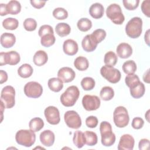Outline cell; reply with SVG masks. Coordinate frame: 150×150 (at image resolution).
I'll return each mask as SVG.
<instances>
[{
	"instance_id": "cell-33",
	"label": "cell",
	"mask_w": 150,
	"mask_h": 150,
	"mask_svg": "<svg viewBox=\"0 0 150 150\" xmlns=\"http://www.w3.org/2000/svg\"><path fill=\"white\" fill-rule=\"evenodd\" d=\"M19 25V22L16 18H7L2 22L3 27L7 30H15Z\"/></svg>"
},
{
	"instance_id": "cell-54",
	"label": "cell",
	"mask_w": 150,
	"mask_h": 150,
	"mask_svg": "<svg viewBox=\"0 0 150 150\" xmlns=\"http://www.w3.org/2000/svg\"><path fill=\"white\" fill-rule=\"evenodd\" d=\"M149 110H148L147 112H146V114L145 115V117H146V120L148 121V122H149V119H148V118H149Z\"/></svg>"
},
{
	"instance_id": "cell-2",
	"label": "cell",
	"mask_w": 150,
	"mask_h": 150,
	"mask_svg": "<svg viewBox=\"0 0 150 150\" xmlns=\"http://www.w3.org/2000/svg\"><path fill=\"white\" fill-rule=\"evenodd\" d=\"M80 96V91L76 86H71L67 88L60 96L61 103L65 107H72L77 101Z\"/></svg>"
},
{
	"instance_id": "cell-36",
	"label": "cell",
	"mask_w": 150,
	"mask_h": 150,
	"mask_svg": "<svg viewBox=\"0 0 150 150\" xmlns=\"http://www.w3.org/2000/svg\"><path fill=\"white\" fill-rule=\"evenodd\" d=\"M118 61V57L116 54L112 51L107 52L104 55V62L105 65L114 66Z\"/></svg>"
},
{
	"instance_id": "cell-21",
	"label": "cell",
	"mask_w": 150,
	"mask_h": 150,
	"mask_svg": "<svg viewBox=\"0 0 150 150\" xmlns=\"http://www.w3.org/2000/svg\"><path fill=\"white\" fill-rule=\"evenodd\" d=\"M104 12V8L102 4L98 2L92 4L89 8V13L94 19L101 18Z\"/></svg>"
},
{
	"instance_id": "cell-28",
	"label": "cell",
	"mask_w": 150,
	"mask_h": 150,
	"mask_svg": "<svg viewBox=\"0 0 150 150\" xmlns=\"http://www.w3.org/2000/svg\"><path fill=\"white\" fill-rule=\"evenodd\" d=\"M74 67L80 71L86 70L89 66L88 59L84 56H79L74 61Z\"/></svg>"
},
{
	"instance_id": "cell-37",
	"label": "cell",
	"mask_w": 150,
	"mask_h": 150,
	"mask_svg": "<svg viewBox=\"0 0 150 150\" xmlns=\"http://www.w3.org/2000/svg\"><path fill=\"white\" fill-rule=\"evenodd\" d=\"M56 38L54 36V34L52 33H47L41 37L40 43L41 45L46 47H49L55 43Z\"/></svg>"
},
{
	"instance_id": "cell-12",
	"label": "cell",
	"mask_w": 150,
	"mask_h": 150,
	"mask_svg": "<svg viewBox=\"0 0 150 150\" xmlns=\"http://www.w3.org/2000/svg\"><path fill=\"white\" fill-rule=\"evenodd\" d=\"M101 104L100 99L94 95H85L82 98V104L87 111H94L97 110Z\"/></svg>"
},
{
	"instance_id": "cell-41",
	"label": "cell",
	"mask_w": 150,
	"mask_h": 150,
	"mask_svg": "<svg viewBox=\"0 0 150 150\" xmlns=\"http://www.w3.org/2000/svg\"><path fill=\"white\" fill-rule=\"evenodd\" d=\"M97 43L101 42L106 36V32L102 29H97L91 34Z\"/></svg>"
},
{
	"instance_id": "cell-16",
	"label": "cell",
	"mask_w": 150,
	"mask_h": 150,
	"mask_svg": "<svg viewBox=\"0 0 150 150\" xmlns=\"http://www.w3.org/2000/svg\"><path fill=\"white\" fill-rule=\"evenodd\" d=\"M39 138L42 145L47 147L52 146L54 142V134L49 129H46L42 131L40 134Z\"/></svg>"
},
{
	"instance_id": "cell-52",
	"label": "cell",
	"mask_w": 150,
	"mask_h": 150,
	"mask_svg": "<svg viewBox=\"0 0 150 150\" xmlns=\"http://www.w3.org/2000/svg\"><path fill=\"white\" fill-rule=\"evenodd\" d=\"M143 80L145 83H149V69H148L143 76Z\"/></svg>"
},
{
	"instance_id": "cell-17",
	"label": "cell",
	"mask_w": 150,
	"mask_h": 150,
	"mask_svg": "<svg viewBox=\"0 0 150 150\" xmlns=\"http://www.w3.org/2000/svg\"><path fill=\"white\" fill-rule=\"evenodd\" d=\"M63 49L64 53L67 55L73 56L78 52L77 43L73 39H67L63 43Z\"/></svg>"
},
{
	"instance_id": "cell-39",
	"label": "cell",
	"mask_w": 150,
	"mask_h": 150,
	"mask_svg": "<svg viewBox=\"0 0 150 150\" xmlns=\"http://www.w3.org/2000/svg\"><path fill=\"white\" fill-rule=\"evenodd\" d=\"M81 86L82 88L86 91L91 90L95 87V80L90 77H86L81 81Z\"/></svg>"
},
{
	"instance_id": "cell-7",
	"label": "cell",
	"mask_w": 150,
	"mask_h": 150,
	"mask_svg": "<svg viewBox=\"0 0 150 150\" xmlns=\"http://www.w3.org/2000/svg\"><path fill=\"white\" fill-rule=\"evenodd\" d=\"M101 75L110 83L115 84L118 83L121 77V72L113 66L104 65L100 69Z\"/></svg>"
},
{
	"instance_id": "cell-27",
	"label": "cell",
	"mask_w": 150,
	"mask_h": 150,
	"mask_svg": "<svg viewBox=\"0 0 150 150\" xmlns=\"http://www.w3.org/2000/svg\"><path fill=\"white\" fill-rule=\"evenodd\" d=\"M131 96L134 98H139L142 97L145 91V87L142 82H139L136 86L129 89Z\"/></svg>"
},
{
	"instance_id": "cell-13",
	"label": "cell",
	"mask_w": 150,
	"mask_h": 150,
	"mask_svg": "<svg viewBox=\"0 0 150 150\" xmlns=\"http://www.w3.org/2000/svg\"><path fill=\"white\" fill-rule=\"evenodd\" d=\"M44 114L46 121L52 125H56L60 122V112L57 108L54 106H49L45 108Z\"/></svg>"
},
{
	"instance_id": "cell-45",
	"label": "cell",
	"mask_w": 150,
	"mask_h": 150,
	"mask_svg": "<svg viewBox=\"0 0 150 150\" xmlns=\"http://www.w3.org/2000/svg\"><path fill=\"white\" fill-rule=\"evenodd\" d=\"M98 121L97 118L93 115L89 116L86 119V125L88 128H96L98 124Z\"/></svg>"
},
{
	"instance_id": "cell-3",
	"label": "cell",
	"mask_w": 150,
	"mask_h": 150,
	"mask_svg": "<svg viewBox=\"0 0 150 150\" xmlns=\"http://www.w3.org/2000/svg\"><path fill=\"white\" fill-rule=\"evenodd\" d=\"M142 31V20L139 17L131 19L125 26L126 34L131 38L135 39L140 36Z\"/></svg>"
},
{
	"instance_id": "cell-24",
	"label": "cell",
	"mask_w": 150,
	"mask_h": 150,
	"mask_svg": "<svg viewBox=\"0 0 150 150\" xmlns=\"http://www.w3.org/2000/svg\"><path fill=\"white\" fill-rule=\"evenodd\" d=\"M55 31L59 36L64 37L70 34L71 28L69 24L64 22H61L56 25Z\"/></svg>"
},
{
	"instance_id": "cell-22",
	"label": "cell",
	"mask_w": 150,
	"mask_h": 150,
	"mask_svg": "<svg viewBox=\"0 0 150 150\" xmlns=\"http://www.w3.org/2000/svg\"><path fill=\"white\" fill-rule=\"evenodd\" d=\"M48 60L47 54L44 50H38L37 51L33 58V63L35 65L38 66H42L46 64Z\"/></svg>"
},
{
	"instance_id": "cell-29",
	"label": "cell",
	"mask_w": 150,
	"mask_h": 150,
	"mask_svg": "<svg viewBox=\"0 0 150 150\" xmlns=\"http://www.w3.org/2000/svg\"><path fill=\"white\" fill-rule=\"evenodd\" d=\"M73 141L74 144L78 148H81L84 145V144H86V139L84 132L79 130L75 131L74 132Z\"/></svg>"
},
{
	"instance_id": "cell-15",
	"label": "cell",
	"mask_w": 150,
	"mask_h": 150,
	"mask_svg": "<svg viewBox=\"0 0 150 150\" xmlns=\"http://www.w3.org/2000/svg\"><path fill=\"white\" fill-rule=\"evenodd\" d=\"M76 76L75 71L69 67H63L60 69L57 72V77L63 83L72 81Z\"/></svg>"
},
{
	"instance_id": "cell-34",
	"label": "cell",
	"mask_w": 150,
	"mask_h": 150,
	"mask_svg": "<svg viewBox=\"0 0 150 150\" xmlns=\"http://www.w3.org/2000/svg\"><path fill=\"white\" fill-rule=\"evenodd\" d=\"M77 26L80 31L87 32L91 28L92 22L89 19L87 18H83L78 21Z\"/></svg>"
},
{
	"instance_id": "cell-11",
	"label": "cell",
	"mask_w": 150,
	"mask_h": 150,
	"mask_svg": "<svg viewBox=\"0 0 150 150\" xmlns=\"http://www.w3.org/2000/svg\"><path fill=\"white\" fill-rule=\"evenodd\" d=\"M21 60L19 54L14 50L8 52H1L0 53V66H2L6 64L16 65Z\"/></svg>"
},
{
	"instance_id": "cell-31",
	"label": "cell",
	"mask_w": 150,
	"mask_h": 150,
	"mask_svg": "<svg viewBox=\"0 0 150 150\" xmlns=\"http://www.w3.org/2000/svg\"><path fill=\"white\" fill-rule=\"evenodd\" d=\"M101 98L104 101H109L114 96V91L110 86L103 87L100 92Z\"/></svg>"
},
{
	"instance_id": "cell-32",
	"label": "cell",
	"mask_w": 150,
	"mask_h": 150,
	"mask_svg": "<svg viewBox=\"0 0 150 150\" xmlns=\"http://www.w3.org/2000/svg\"><path fill=\"white\" fill-rule=\"evenodd\" d=\"M86 139V144L88 146H94L97 144L98 138L97 134L91 131H86L84 132Z\"/></svg>"
},
{
	"instance_id": "cell-53",
	"label": "cell",
	"mask_w": 150,
	"mask_h": 150,
	"mask_svg": "<svg viewBox=\"0 0 150 150\" xmlns=\"http://www.w3.org/2000/svg\"><path fill=\"white\" fill-rule=\"evenodd\" d=\"M149 30L148 29L146 32V33H145V35H144V39H145V41L146 42V43L148 45H149Z\"/></svg>"
},
{
	"instance_id": "cell-18",
	"label": "cell",
	"mask_w": 150,
	"mask_h": 150,
	"mask_svg": "<svg viewBox=\"0 0 150 150\" xmlns=\"http://www.w3.org/2000/svg\"><path fill=\"white\" fill-rule=\"evenodd\" d=\"M116 52L118 56L120 58L127 59L132 54V48L128 43H121L117 47Z\"/></svg>"
},
{
	"instance_id": "cell-48",
	"label": "cell",
	"mask_w": 150,
	"mask_h": 150,
	"mask_svg": "<svg viewBox=\"0 0 150 150\" xmlns=\"http://www.w3.org/2000/svg\"><path fill=\"white\" fill-rule=\"evenodd\" d=\"M149 141L148 139H141L138 144V148L139 150H146L149 148Z\"/></svg>"
},
{
	"instance_id": "cell-4",
	"label": "cell",
	"mask_w": 150,
	"mask_h": 150,
	"mask_svg": "<svg viewBox=\"0 0 150 150\" xmlns=\"http://www.w3.org/2000/svg\"><path fill=\"white\" fill-rule=\"evenodd\" d=\"M16 142L21 145L30 147L36 141V134L30 129H20L15 135Z\"/></svg>"
},
{
	"instance_id": "cell-51",
	"label": "cell",
	"mask_w": 150,
	"mask_h": 150,
	"mask_svg": "<svg viewBox=\"0 0 150 150\" xmlns=\"http://www.w3.org/2000/svg\"><path fill=\"white\" fill-rule=\"evenodd\" d=\"M0 15L1 16H5L8 15L6 8V4H0Z\"/></svg>"
},
{
	"instance_id": "cell-40",
	"label": "cell",
	"mask_w": 150,
	"mask_h": 150,
	"mask_svg": "<svg viewBox=\"0 0 150 150\" xmlns=\"http://www.w3.org/2000/svg\"><path fill=\"white\" fill-rule=\"evenodd\" d=\"M53 16L58 20H63L68 17L67 11L63 8H56L53 11Z\"/></svg>"
},
{
	"instance_id": "cell-30",
	"label": "cell",
	"mask_w": 150,
	"mask_h": 150,
	"mask_svg": "<svg viewBox=\"0 0 150 150\" xmlns=\"http://www.w3.org/2000/svg\"><path fill=\"white\" fill-rule=\"evenodd\" d=\"M44 127V122L43 120L39 117L32 118L29 123V129L33 132H38Z\"/></svg>"
},
{
	"instance_id": "cell-50",
	"label": "cell",
	"mask_w": 150,
	"mask_h": 150,
	"mask_svg": "<svg viewBox=\"0 0 150 150\" xmlns=\"http://www.w3.org/2000/svg\"><path fill=\"white\" fill-rule=\"evenodd\" d=\"M0 83L2 84L5 82H6L8 80V74L5 71H4L2 70H0Z\"/></svg>"
},
{
	"instance_id": "cell-42",
	"label": "cell",
	"mask_w": 150,
	"mask_h": 150,
	"mask_svg": "<svg viewBox=\"0 0 150 150\" xmlns=\"http://www.w3.org/2000/svg\"><path fill=\"white\" fill-rule=\"evenodd\" d=\"M23 27L27 31H33L36 29L37 22L33 18H27L23 21Z\"/></svg>"
},
{
	"instance_id": "cell-9",
	"label": "cell",
	"mask_w": 150,
	"mask_h": 150,
	"mask_svg": "<svg viewBox=\"0 0 150 150\" xmlns=\"http://www.w3.org/2000/svg\"><path fill=\"white\" fill-rule=\"evenodd\" d=\"M23 91L27 97L37 98L41 96L43 93V87L36 81H29L25 85Z\"/></svg>"
},
{
	"instance_id": "cell-23",
	"label": "cell",
	"mask_w": 150,
	"mask_h": 150,
	"mask_svg": "<svg viewBox=\"0 0 150 150\" xmlns=\"http://www.w3.org/2000/svg\"><path fill=\"white\" fill-rule=\"evenodd\" d=\"M6 8L8 14L17 15L21 12V5L19 1L12 0L6 4Z\"/></svg>"
},
{
	"instance_id": "cell-38",
	"label": "cell",
	"mask_w": 150,
	"mask_h": 150,
	"mask_svg": "<svg viewBox=\"0 0 150 150\" xmlns=\"http://www.w3.org/2000/svg\"><path fill=\"white\" fill-rule=\"evenodd\" d=\"M125 82L126 85L129 88H133L136 86L139 82V77L135 74H128L125 78Z\"/></svg>"
},
{
	"instance_id": "cell-46",
	"label": "cell",
	"mask_w": 150,
	"mask_h": 150,
	"mask_svg": "<svg viewBox=\"0 0 150 150\" xmlns=\"http://www.w3.org/2000/svg\"><path fill=\"white\" fill-rule=\"evenodd\" d=\"M144 124V120L141 117H135L133 118L131 125L133 128L136 129H141Z\"/></svg>"
},
{
	"instance_id": "cell-19",
	"label": "cell",
	"mask_w": 150,
	"mask_h": 150,
	"mask_svg": "<svg viewBox=\"0 0 150 150\" xmlns=\"http://www.w3.org/2000/svg\"><path fill=\"white\" fill-rule=\"evenodd\" d=\"M98 43L92 37L91 35H87L83 39L81 42V46L83 50L87 52H91L94 51L97 46Z\"/></svg>"
},
{
	"instance_id": "cell-26",
	"label": "cell",
	"mask_w": 150,
	"mask_h": 150,
	"mask_svg": "<svg viewBox=\"0 0 150 150\" xmlns=\"http://www.w3.org/2000/svg\"><path fill=\"white\" fill-rule=\"evenodd\" d=\"M33 69L32 67L28 63H25L21 65L18 69V75L24 79L30 77L33 74Z\"/></svg>"
},
{
	"instance_id": "cell-44",
	"label": "cell",
	"mask_w": 150,
	"mask_h": 150,
	"mask_svg": "<svg viewBox=\"0 0 150 150\" xmlns=\"http://www.w3.org/2000/svg\"><path fill=\"white\" fill-rule=\"evenodd\" d=\"M47 33L54 34V31H53V28L49 25H43L41 26L38 31L39 36L41 38L44 35H46Z\"/></svg>"
},
{
	"instance_id": "cell-1",
	"label": "cell",
	"mask_w": 150,
	"mask_h": 150,
	"mask_svg": "<svg viewBox=\"0 0 150 150\" xmlns=\"http://www.w3.org/2000/svg\"><path fill=\"white\" fill-rule=\"evenodd\" d=\"M101 142L105 146H111L115 142V135L112 131V126L107 121H103L100 125Z\"/></svg>"
},
{
	"instance_id": "cell-10",
	"label": "cell",
	"mask_w": 150,
	"mask_h": 150,
	"mask_svg": "<svg viewBox=\"0 0 150 150\" xmlns=\"http://www.w3.org/2000/svg\"><path fill=\"white\" fill-rule=\"evenodd\" d=\"M64 122L69 128L78 129L81 125V120L79 114L74 111H67L64 115Z\"/></svg>"
},
{
	"instance_id": "cell-25",
	"label": "cell",
	"mask_w": 150,
	"mask_h": 150,
	"mask_svg": "<svg viewBox=\"0 0 150 150\" xmlns=\"http://www.w3.org/2000/svg\"><path fill=\"white\" fill-rule=\"evenodd\" d=\"M63 82L59 78H50L47 82V85L50 90L54 92H59L63 87Z\"/></svg>"
},
{
	"instance_id": "cell-43",
	"label": "cell",
	"mask_w": 150,
	"mask_h": 150,
	"mask_svg": "<svg viewBox=\"0 0 150 150\" xmlns=\"http://www.w3.org/2000/svg\"><path fill=\"white\" fill-rule=\"evenodd\" d=\"M123 5L124 7L129 11L135 10L138 8L139 3V0H123Z\"/></svg>"
},
{
	"instance_id": "cell-49",
	"label": "cell",
	"mask_w": 150,
	"mask_h": 150,
	"mask_svg": "<svg viewBox=\"0 0 150 150\" xmlns=\"http://www.w3.org/2000/svg\"><path fill=\"white\" fill-rule=\"evenodd\" d=\"M30 4L34 8L36 9H40L42 7H43L46 4V1H35V0H31Z\"/></svg>"
},
{
	"instance_id": "cell-8",
	"label": "cell",
	"mask_w": 150,
	"mask_h": 150,
	"mask_svg": "<svg viewBox=\"0 0 150 150\" xmlns=\"http://www.w3.org/2000/svg\"><path fill=\"white\" fill-rule=\"evenodd\" d=\"M15 90L11 86H5L1 93V101H2L6 108H12L15 104Z\"/></svg>"
},
{
	"instance_id": "cell-14",
	"label": "cell",
	"mask_w": 150,
	"mask_h": 150,
	"mask_svg": "<svg viewBox=\"0 0 150 150\" xmlns=\"http://www.w3.org/2000/svg\"><path fill=\"white\" fill-rule=\"evenodd\" d=\"M134 144L135 140L131 135L124 134L120 139L117 148L118 150H132Z\"/></svg>"
},
{
	"instance_id": "cell-35",
	"label": "cell",
	"mask_w": 150,
	"mask_h": 150,
	"mask_svg": "<svg viewBox=\"0 0 150 150\" xmlns=\"http://www.w3.org/2000/svg\"><path fill=\"white\" fill-rule=\"evenodd\" d=\"M122 68L123 71L127 74H134L137 70V64L134 60H129L123 63Z\"/></svg>"
},
{
	"instance_id": "cell-5",
	"label": "cell",
	"mask_w": 150,
	"mask_h": 150,
	"mask_svg": "<svg viewBox=\"0 0 150 150\" xmlns=\"http://www.w3.org/2000/svg\"><path fill=\"white\" fill-rule=\"evenodd\" d=\"M106 15L116 25H121L125 20L121 8L117 4H112L107 8Z\"/></svg>"
},
{
	"instance_id": "cell-20",
	"label": "cell",
	"mask_w": 150,
	"mask_h": 150,
	"mask_svg": "<svg viewBox=\"0 0 150 150\" xmlns=\"http://www.w3.org/2000/svg\"><path fill=\"white\" fill-rule=\"evenodd\" d=\"M15 42L16 38L13 33L5 32L1 36V44L5 48L12 47Z\"/></svg>"
},
{
	"instance_id": "cell-6",
	"label": "cell",
	"mask_w": 150,
	"mask_h": 150,
	"mask_svg": "<svg viewBox=\"0 0 150 150\" xmlns=\"http://www.w3.org/2000/svg\"><path fill=\"white\" fill-rule=\"evenodd\" d=\"M113 120L118 128H124L128 125L129 117L127 108L123 106L116 107L113 112Z\"/></svg>"
},
{
	"instance_id": "cell-47",
	"label": "cell",
	"mask_w": 150,
	"mask_h": 150,
	"mask_svg": "<svg viewBox=\"0 0 150 150\" xmlns=\"http://www.w3.org/2000/svg\"><path fill=\"white\" fill-rule=\"evenodd\" d=\"M149 0L144 1L141 4V10L145 15L147 17L150 16V12H149Z\"/></svg>"
}]
</instances>
